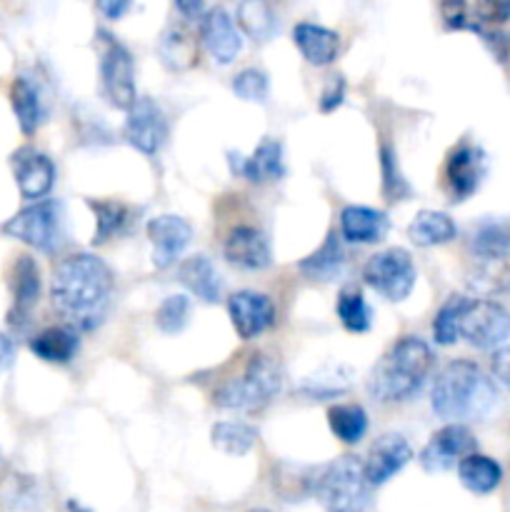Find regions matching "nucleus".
<instances>
[{
  "label": "nucleus",
  "instance_id": "obj_1",
  "mask_svg": "<svg viewBox=\"0 0 510 512\" xmlns=\"http://www.w3.org/2000/svg\"><path fill=\"white\" fill-rule=\"evenodd\" d=\"M53 305L78 330H95L105 320L113 295V273L100 258L78 253L55 268L50 283Z\"/></svg>",
  "mask_w": 510,
  "mask_h": 512
},
{
  "label": "nucleus",
  "instance_id": "obj_2",
  "mask_svg": "<svg viewBox=\"0 0 510 512\" xmlns=\"http://www.w3.org/2000/svg\"><path fill=\"white\" fill-rule=\"evenodd\" d=\"M433 410L445 420H483L498 405V388L493 380L470 360H455L445 365L430 393Z\"/></svg>",
  "mask_w": 510,
  "mask_h": 512
},
{
  "label": "nucleus",
  "instance_id": "obj_3",
  "mask_svg": "<svg viewBox=\"0 0 510 512\" xmlns=\"http://www.w3.org/2000/svg\"><path fill=\"white\" fill-rule=\"evenodd\" d=\"M433 350L420 338H400L368 375V393L380 403H403L423 388Z\"/></svg>",
  "mask_w": 510,
  "mask_h": 512
},
{
  "label": "nucleus",
  "instance_id": "obj_4",
  "mask_svg": "<svg viewBox=\"0 0 510 512\" xmlns=\"http://www.w3.org/2000/svg\"><path fill=\"white\" fill-rule=\"evenodd\" d=\"M310 493L328 512H365L370 505V483L358 458L335 460L310 480Z\"/></svg>",
  "mask_w": 510,
  "mask_h": 512
},
{
  "label": "nucleus",
  "instance_id": "obj_5",
  "mask_svg": "<svg viewBox=\"0 0 510 512\" xmlns=\"http://www.w3.org/2000/svg\"><path fill=\"white\" fill-rule=\"evenodd\" d=\"M283 388V370L270 355L255 353L240 378H230L215 390L213 400L225 410H260Z\"/></svg>",
  "mask_w": 510,
  "mask_h": 512
},
{
  "label": "nucleus",
  "instance_id": "obj_6",
  "mask_svg": "<svg viewBox=\"0 0 510 512\" xmlns=\"http://www.w3.org/2000/svg\"><path fill=\"white\" fill-rule=\"evenodd\" d=\"M5 235L40 250L55 253L60 245V205L55 200H40L28 205L3 225Z\"/></svg>",
  "mask_w": 510,
  "mask_h": 512
},
{
  "label": "nucleus",
  "instance_id": "obj_7",
  "mask_svg": "<svg viewBox=\"0 0 510 512\" xmlns=\"http://www.w3.org/2000/svg\"><path fill=\"white\" fill-rule=\"evenodd\" d=\"M363 278L375 293L398 303V300H405L413 293L418 273H415L413 258H410L408 250L390 248L383 250V253H375L365 263Z\"/></svg>",
  "mask_w": 510,
  "mask_h": 512
},
{
  "label": "nucleus",
  "instance_id": "obj_8",
  "mask_svg": "<svg viewBox=\"0 0 510 512\" xmlns=\"http://www.w3.org/2000/svg\"><path fill=\"white\" fill-rule=\"evenodd\" d=\"M508 335L510 313L503 305L495 300H468L460 320V338L478 350H500Z\"/></svg>",
  "mask_w": 510,
  "mask_h": 512
},
{
  "label": "nucleus",
  "instance_id": "obj_9",
  "mask_svg": "<svg viewBox=\"0 0 510 512\" xmlns=\"http://www.w3.org/2000/svg\"><path fill=\"white\" fill-rule=\"evenodd\" d=\"M103 35V53H100V73H103V88L110 103L120 110H130L135 103V80H133V58L128 48Z\"/></svg>",
  "mask_w": 510,
  "mask_h": 512
},
{
  "label": "nucleus",
  "instance_id": "obj_10",
  "mask_svg": "<svg viewBox=\"0 0 510 512\" xmlns=\"http://www.w3.org/2000/svg\"><path fill=\"white\" fill-rule=\"evenodd\" d=\"M125 140L133 145L135 150L145 155H153L163 148L165 138H168V123L158 105L150 98H138L128 110L125 118Z\"/></svg>",
  "mask_w": 510,
  "mask_h": 512
},
{
  "label": "nucleus",
  "instance_id": "obj_11",
  "mask_svg": "<svg viewBox=\"0 0 510 512\" xmlns=\"http://www.w3.org/2000/svg\"><path fill=\"white\" fill-rule=\"evenodd\" d=\"M475 450V438L465 425H445L438 433L430 438V443L425 445V450L420 453V465H423L428 473H443L450 470L455 463H460L463 458L473 455Z\"/></svg>",
  "mask_w": 510,
  "mask_h": 512
},
{
  "label": "nucleus",
  "instance_id": "obj_12",
  "mask_svg": "<svg viewBox=\"0 0 510 512\" xmlns=\"http://www.w3.org/2000/svg\"><path fill=\"white\" fill-rule=\"evenodd\" d=\"M485 153L478 145H460L450 153L448 163H445V183H448V193L455 203L470 198L475 190L480 188L485 178Z\"/></svg>",
  "mask_w": 510,
  "mask_h": 512
},
{
  "label": "nucleus",
  "instance_id": "obj_13",
  "mask_svg": "<svg viewBox=\"0 0 510 512\" xmlns=\"http://www.w3.org/2000/svg\"><path fill=\"white\" fill-rule=\"evenodd\" d=\"M228 313L235 333L243 340L258 338L275 320L273 300L263 293H253V290H240V293L230 295Z\"/></svg>",
  "mask_w": 510,
  "mask_h": 512
},
{
  "label": "nucleus",
  "instance_id": "obj_14",
  "mask_svg": "<svg viewBox=\"0 0 510 512\" xmlns=\"http://www.w3.org/2000/svg\"><path fill=\"white\" fill-rule=\"evenodd\" d=\"M200 38H203V45L213 55V60H218L220 65L233 63L243 48L240 30L235 28V20L223 8H210L200 18Z\"/></svg>",
  "mask_w": 510,
  "mask_h": 512
},
{
  "label": "nucleus",
  "instance_id": "obj_15",
  "mask_svg": "<svg viewBox=\"0 0 510 512\" xmlns=\"http://www.w3.org/2000/svg\"><path fill=\"white\" fill-rule=\"evenodd\" d=\"M148 238L153 243V263L168 268L190 245L193 228L178 215H158L148 223Z\"/></svg>",
  "mask_w": 510,
  "mask_h": 512
},
{
  "label": "nucleus",
  "instance_id": "obj_16",
  "mask_svg": "<svg viewBox=\"0 0 510 512\" xmlns=\"http://www.w3.org/2000/svg\"><path fill=\"white\" fill-rule=\"evenodd\" d=\"M410 458H413V450L403 435L388 433L375 440L368 463H365V478H368L370 488L388 483L395 473H400L410 463Z\"/></svg>",
  "mask_w": 510,
  "mask_h": 512
},
{
  "label": "nucleus",
  "instance_id": "obj_17",
  "mask_svg": "<svg viewBox=\"0 0 510 512\" xmlns=\"http://www.w3.org/2000/svg\"><path fill=\"white\" fill-rule=\"evenodd\" d=\"M13 173L20 195L28 200H40L50 193L55 180V168L48 155L33 148H20L13 155Z\"/></svg>",
  "mask_w": 510,
  "mask_h": 512
},
{
  "label": "nucleus",
  "instance_id": "obj_18",
  "mask_svg": "<svg viewBox=\"0 0 510 512\" xmlns=\"http://www.w3.org/2000/svg\"><path fill=\"white\" fill-rule=\"evenodd\" d=\"M225 258L245 270H263L270 265V245L260 230L240 225L225 240Z\"/></svg>",
  "mask_w": 510,
  "mask_h": 512
},
{
  "label": "nucleus",
  "instance_id": "obj_19",
  "mask_svg": "<svg viewBox=\"0 0 510 512\" xmlns=\"http://www.w3.org/2000/svg\"><path fill=\"white\" fill-rule=\"evenodd\" d=\"M440 10L450 28H470L478 33L510 18V3H443Z\"/></svg>",
  "mask_w": 510,
  "mask_h": 512
},
{
  "label": "nucleus",
  "instance_id": "obj_20",
  "mask_svg": "<svg viewBox=\"0 0 510 512\" xmlns=\"http://www.w3.org/2000/svg\"><path fill=\"white\" fill-rule=\"evenodd\" d=\"M340 230H343V238L350 240V243H380L385 230H388V218H385V213H380V210L375 208L348 205V208L340 213Z\"/></svg>",
  "mask_w": 510,
  "mask_h": 512
},
{
  "label": "nucleus",
  "instance_id": "obj_21",
  "mask_svg": "<svg viewBox=\"0 0 510 512\" xmlns=\"http://www.w3.org/2000/svg\"><path fill=\"white\" fill-rule=\"evenodd\" d=\"M293 40L303 58L313 65H328L338 55V35L323 25L298 23L293 28Z\"/></svg>",
  "mask_w": 510,
  "mask_h": 512
},
{
  "label": "nucleus",
  "instance_id": "obj_22",
  "mask_svg": "<svg viewBox=\"0 0 510 512\" xmlns=\"http://www.w3.org/2000/svg\"><path fill=\"white\" fill-rule=\"evenodd\" d=\"M10 288H13V313H10V318H13V323H18V320L28 318V313L40 298V273L33 258H28V255L18 258Z\"/></svg>",
  "mask_w": 510,
  "mask_h": 512
},
{
  "label": "nucleus",
  "instance_id": "obj_23",
  "mask_svg": "<svg viewBox=\"0 0 510 512\" xmlns=\"http://www.w3.org/2000/svg\"><path fill=\"white\" fill-rule=\"evenodd\" d=\"M178 280L203 303H215L220 298V275L205 255H193V258L183 260L178 268Z\"/></svg>",
  "mask_w": 510,
  "mask_h": 512
},
{
  "label": "nucleus",
  "instance_id": "obj_24",
  "mask_svg": "<svg viewBox=\"0 0 510 512\" xmlns=\"http://www.w3.org/2000/svg\"><path fill=\"white\" fill-rule=\"evenodd\" d=\"M238 173H243L250 183H273L283 178V145L278 140H263L250 158L240 160Z\"/></svg>",
  "mask_w": 510,
  "mask_h": 512
},
{
  "label": "nucleus",
  "instance_id": "obj_25",
  "mask_svg": "<svg viewBox=\"0 0 510 512\" xmlns=\"http://www.w3.org/2000/svg\"><path fill=\"white\" fill-rule=\"evenodd\" d=\"M343 265V245H340L338 235L330 233L328 238H325V243L320 245L315 253H310L308 258L300 260V273L308 275V278L313 280H320V283H330V280H335L343 273Z\"/></svg>",
  "mask_w": 510,
  "mask_h": 512
},
{
  "label": "nucleus",
  "instance_id": "obj_26",
  "mask_svg": "<svg viewBox=\"0 0 510 512\" xmlns=\"http://www.w3.org/2000/svg\"><path fill=\"white\" fill-rule=\"evenodd\" d=\"M458 478L470 493L488 495L503 480V468L493 458H488V455L473 453L458 463Z\"/></svg>",
  "mask_w": 510,
  "mask_h": 512
},
{
  "label": "nucleus",
  "instance_id": "obj_27",
  "mask_svg": "<svg viewBox=\"0 0 510 512\" xmlns=\"http://www.w3.org/2000/svg\"><path fill=\"white\" fill-rule=\"evenodd\" d=\"M408 233L415 245L430 248V245L450 243L458 235V228H455V223L445 213H438V210H420L413 218V223H410Z\"/></svg>",
  "mask_w": 510,
  "mask_h": 512
},
{
  "label": "nucleus",
  "instance_id": "obj_28",
  "mask_svg": "<svg viewBox=\"0 0 510 512\" xmlns=\"http://www.w3.org/2000/svg\"><path fill=\"white\" fill-rule=\"evenodd\" d=\"M10 105H13V113L18 118L20 130L25 135H33L38 130L40 120H43L38 88L28 78H15L13 88H10Z\"/></svg>",
  "mask_w": 510,
  "mask_h": 512
},
{
  "label": "nucleus",
  "instance_id": "obj_29",
  "mask_svg": "<svg viewBox=\"0 0 510 512\" xmlns=\"http://www.w3.org/2000/svg\"><path fill=\"white\" fill-rule=\"evenodd\" d=\"M30 350L45 363H68L78 350V338L68 328H48L30 340Z\"/></svg>",
  "mask_w": 510,
  "mask_h": 512
},
{
  "label": "nucleus",
  "instance_id": "obj_30",
  "mask_svg": "<svg viewBox=\"0 0 510 512\" xmlns=\"http://www.w3.org/2000/svg\"><path fill=\"white\" fill-rule=\"evenodd\" d=\"M473 250L483 260H510V223H485L473 233Z\"/></svg>",
  "mask_w": 510,
  "mask_h": 512
},
{
  "label": "nucleus",
  "instance_id": "obj_31",
  "mask_svg": "<svg viewBox=\"0 0 510 512\" xmlns=\"http://www.w3.org/2000/svg\"><path fill=\"white\" fill-rule=\"evenodd\" d=\"M330 430L345 445H355L368 430V415L360 405H335L328 410Z\"/></svg>",
  "mask_w": 510,
  "mask_h": 512
},
{
  "label": "nucleus",
  "instance_id": "obj_32",
  "mask_svg": "<svg viewBox=\"0 0 510 512\" xmlns=\"http://www.w3.org/2000/svg\"><path fill=\"white\" fill-rule=\"evenodd\" d=\"M158 50L163 63L173 70H185L195 63V40L180 28H170L160 40Z\"/></svg>",
  "mask_w": 510,
  "mask_h": 512
},
{
  "label": "nucleus",
  "instance_id": "obj_33",
  "mask_svg": "<svg viewBox=\"0 0 510 512\" xmlns=\"http://www.w3.org/2000/svg\"><path fill=\"white\" fill-rule=\"evenodd\" d=\"M468 300L470 298H463V295H453L450 300H445V305L438 310V315H435V320H433L435 343H440V345L458 343L460 320H463Z\"/></svg>",
  "mask_w": 510,
  "mask_h": 512
},
{
  "label": "nucleus",
  "instance_id": "obj_34",
  "mask_svg": "<svg viewBox=\"0 0 510 512\" xmlns=\"http://www.w3.org/2000/svg\"><path fill=\"white\" fill-rule=\"evenodd\" d=\"M338 318L350 333H365L373 323V313L368 308V300L363 298V293L355 288H345L338 298Z\"/></svg>",
  "mask_w": 510,
  "mask_h": 512
},
{
  "label": "nucleus",
  "instance_id": "obj_35",
  "mask_svg": "<svg viewBox=\"0 0 510 512\" xmlns=\"http://www.w3.org/2000/svg\"><path fill=\"white\" fill-rule=\"evenodd\" d=\"M215 448H220L228 455H245L255 445L258 435L253 428L243 423H218L210 430Z\"/></svg>",
  "mask_w": 510,
  "mask_h": 512
},
{
  "label": "nucleus",
  "instance_id": "obj_36",
  "mask_svg": "<svg viewBox=\"0 0 510 512\" xmlns=\"http://www.w3.org/2000/svg\"><path fill=\"white\" fill-rule=\"evenodd\" d=\"M238 23L250 38L260 40V43H265L275 33V15L270 13L268 5L258 3V0L238 5Z\"/></svg>",
  "mask_w": 510,
  "mask_h": 512
},
{
  "label": "nucleus",
  "instance_id": "obj_37",
  "mask_svg": "<svg viewBox=\"0 0 510 512\" xmlns=\"http://www.w3.org/2000/svg\"><path fill=\"white\" fill-rule=\"evenodd\" d=\"M470 288L483 293H510V265L503 260H483L470 275Z\"/></svg>",
  "mask_w": 510,
  "mask_h": 512
},
{
  "label": "nucleus",
  "instance_id": "obj_38",
  "mask_svg": "<svg viewBox=\"0 0 510 512\" xmlns=\"http://www.w3.org/2000/svg\"><path fill=\"white\" fill-rule=\"evenodd\" d=\"M90 210L95 213L98 220V230H95V243H105L110 235H115L120 230V225L128 218V210L120 203H103V200H88Z\"/></svg>",
  "mask_w": 510,
  "mask_h": 512
},
{
  "label": "nucleus",
  "instance_id": "obj_39",
  "mask_svg": "<svg viewBox=\"0 0 510 512\" xmlns=\"http://www.w3.org/2000/svg\"><path fill=\"white\" fill-rule=\"evenodd\" d=\"M188 315H190V303L185 295H170L160 303L158 313H155V323L163 333L175 335L185 328L188 323Z\"/></svg>",
  "mask_w": 510,
  "mask_h": 512
},
{
  "label": "nucleus",
  "instance_id": "obj_40",
  "mask_svg": "<svg viewBox=\"0 0 510 512\" xmlns=\"http://www.w3.org/2000/svg\"><path fill=\"white\" fill-rule=\"evenodd\" d=\"M233 90H235V95H240L243 100L263 103V100L268 98V78H265L263 70L245 68L235 75Z\"/></svg>",
  "mask_w": 510,
  "mask_h": 512
},
{
  "label": "nucleus",
  "instance_id": "obj_41",
  "mask_svg": "<svg viewBox=\"0 0 510 512\" xmlns=\"http://www.w3.org/2000/svg\"><path fill=\"white\" fill-rule=\"evenodd\" d=\"M383 190L388 198H403V195H408V185H405V180L400 178L398 168H395V158L393 153H390L388 148H383Z\"/></svg>",
  "mask_w": 510,
  "mask_h": 512
},
{
  "label": "nucleus",
  "instance_id": "obj_42",
  "mask_svg": "<svg viewBox=\"0 0 510 512\" xmlns=\"http://www.w3.org/2000/svg\"><path fill=\"white\" fill-rule=\"evenodd\" d=\"M348 383V375H338V370H335V375H318V378L310 380L308 390L315 395H338L348 388Z\"/></svg>",
  "mask_w": 510,
  "mask_h": 512
},
{
  "label": "nucleus",
  "instance_id": "obj_43",
  "mask_svg": "<svg viewBox=\"0 0 510 512\" xmlns=\"http://www.w3.org/2000/svg\"><path fill=\"white\" fill-rule=\"evenodd\" d=\"M343 93H345V83L343 78H330V83L325 85L323 95H320V108L328 113V110L338 108L343 103Z\"/></svg>",
  "mask_w": 510,
  "mask_h": 512
},
{
  "label": "nucleus",
  "instance_id": "obj_44",
  "mask_svg": "<svg viewBox=\"0 0 510 512\" xmlns=\"http://www.w3.org/2000/svg\"><path fill=\"white\" fill-rule=\"evenodd\" d=\"M493 375L500 380L503 385L510 388V345L508 348L495 350L493 355Z\"/></svg>",
  "mask_w": 510,
  "mask_h": 512
},
{
  "label": "nucleus",
  "instance_id": "obj_45",
  "mask_svg": "<svg viewBox=\"0 0 510 512\" xmlns=\"http://www.w3.org/2000/svg\"><path fill=\"white\" fill-rule=\"evenodd\" d=\"M13 358H15L13 340H10L8 335H0V375L13 365Z\"/></svg>",
  "mask_w": 510,
  "mask_h": 512
},
{
  "label": "nucleus",
  "instance_id": "obj_46",
  "mask_svg": "<svg viewBox=\"0 0 510 512\" xmlns=\"http://www.w3.org/2000/svg\"><path fill=\"white\" fill-rule=\"evenodd\" d=\"M98 8L103 10L110 20H115L128 10V3H123V0H120V3H108V0H103V3H98Z\"/></svg>",
  "mask_w": 510,
  "mask_h": 512
},
{
  "label": "nucleus",
  "instance_id": "obj_47",
  "mask_svg": "<svg viewBox=\"0 0 510 512\" xmlns=\"http://www.w3.org/2000/svg\"><path fill=\"white\" fill-rule=\"evenodd\" d=\"M178 10H183V13H200V10H203V5L200 3H178Z\"/></svg>",
  "mask_w": 510,
  "mask_h": 512
},
{
  "label": "nucleus",
  "instance_id": "obj_48",
  "mask_svg": "<svg viewBox=\"0 0 510 512\" xmlns=\"http://www.w3.org/2000/svg\"><path fill=\"white\" fill-rule=\"evenodd\" d=\"M68 510H70V512H93V510L83 508V505H80V503H75V500H70V503H68Z\"/></svg>",
  "mask_w": 510,
  "mask_h": 512
},
{
  "label": "nucleus",
  "instance_id": "obj_49",
  "mask_svg": "<svg viewBox=\"0 0 510 512\" xmlns=\"http://www.w3.org/2000/svg\"><path fill=\"white\" fill-rule=\"evenodd\" d=\"M250 512H270V510H265V508H255V510H250Z\"/></svg>",
  "mask_w": 510,
  "mask_h": 512
}]
</instances>
